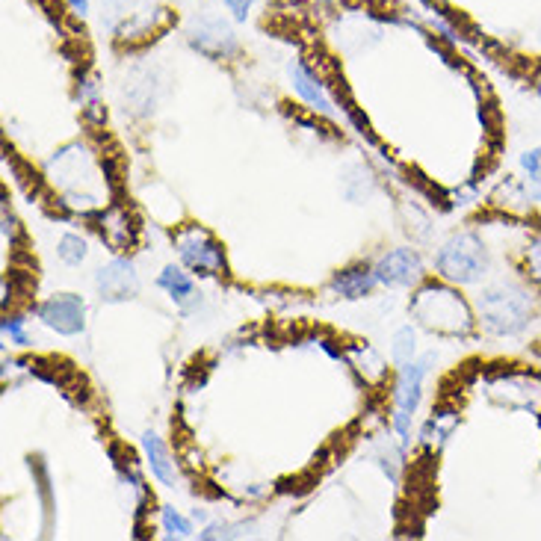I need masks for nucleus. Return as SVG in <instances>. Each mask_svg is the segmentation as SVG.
Segmentation results:
<instances>
[{
	"mask_svg": "<svg viewBox=\"0 0 541 541\" xmlns=\"http://www.w3.org/2000/svg\"><path fill=\"white\" fill-rule=\"evenodd\" d=\"M491 267L488 249L476 234H456L450 237L438 255H435V270L441 272L453 284H479Z\"/></svg>",
	"mask_w": 541,
	"mask_h": 541,
	"instance_id": "nucleus-2",
	"label": "nucleus"
},
{
	"mask_svg": "<svg viewBox=\"0 0 541 541\" xmlns=\"http://www.w3.org/2000/svg\"><path fill=\"white\" fill-rule=\"evenodd\" d=\"M411 352H414V332H411V329H403V332L397 335L394 358H397L400 364H408V361H411Z\"/></svg>",
	"mask_w": 541,
	"mask_h": 541,
	"instance_id": "nucleus-17",
	"label": "nucleus"
},
{
	"mask_svg": "<svg viewBox=\"0 0 541 541\" xmlns=\"http://www.w3.org/2000/svg\"><path fill=\"white\" fill-rule=\"evenodd\" d=\"M376 278L388 287H411L423 278V261L414 249H397L376 264Z\"/></svg>",
	"mask_w": 541,
	"mask_h": 541,
	"instance_id": "nucleus-8",
	"label": "nucleus"
},
{
	"mask_svg": "<svg viewBox=\"0 0 541 541\" xmlns=\"http://www.w3.org/2000/svg\"><path fill=\"white\" fill-rule=\"evenodd\" d=\"M142 450H145V456H148L151 474L157 476L163 485H175V482H178L175 462L169 459V450L163 447V441H160L154 432H145V435H142Z\"/></svg>",
	"mask_w": 541,
	"mask_h": 541,
	"instance_id": "nucleus-11",
	"label": "nucleus"
},
{
	"mask_svg": "<svg viewBox=\"0 0 541 541\" xmlns=\"http://www.w3.org/2000/svg\"><path fill=\"white\" fill-rule=\"evenodd\" d=\"M39 320L60 335H77L86 326V308H83L80 296H71V293L51 296L48 302H42Z\"/></svg>",
	"mask_w": 541,
	"mask_h": 541,
	"instance_id": "nucleus-6",
	"label": "nucleus"
},
{
	"mask_svg": "<svg viewBox=\"0 0 541 541\" xmlns=\"http://www.w3.org/2000/svg\"><path fill=\"white\" fill-rule=\"evenodd\" d=\"M527 270L536 281H541V237H533V243L527 249Z\"/></svg>",
	"mask_w": 541,
	"mask_h": 541,
	"instance_id": "nucleus-18",
	"label": "nucleus"
},
{
	"mask_svg": "<svg viewBox=\"0 0 541 541\" xmlns=\"http://www.w3.org/2000/svg\"><path fill=\"white\" fill-rule=\"evenodd\" d=\"M163 530H166V536H172V539H187L190 533H193V527H190V521H184L175 509H163Z\"/></svg>",
	"mask_w": 541,
	"mask_h": 541,
	"instance_id": "nucleus-15",
	"label": "nucleus"
},
{
	"mask_svg": "<svg viewBox=\"0 0 541 541\" xmlns=\"http://www.w3.org/2000/svg\"><path fill=\"white\" fill-rule=\"evenodd\" d=\"M521 169H524V175L530 178L533 187L541 184V145L533 148V151H527V154H521Z\"/></svg>",
	"mask_w": 541,
	"mask_h": 541,
	"instance_id": "nucleus-16",
	"label": "nucleus"
},
{
	"mask_svg": "<svg viewBox=\"0 0 541 541\" xmlns=\"http://www.w3.org/2000/svg\"><path fill=\"white\" fill-rule=\"evenodd\" d=\"M482 326L497 338H518L533 323V293L518 284H494L476 302Z\"/></svg>",
	"mask_w": 541,
	"mask_h": 541,
	"instance_id": "nucleus-1",
	"label": "nucleus"
},
{
	"mask_svg": "<svg viewBox=\"0 0 541 541\" xmlns=\"http://www.w3.org/2000/svg\"><path fill=\"white\" fill-rule=\"evenodd\" d=\"M414 314L420 317L423 326L444 332V335H465L471 329V311L468 305L453 296L444 287H429L417 296L414 302Z\"/></svg>",
	"mask_w": 541,
	"mask_h": 541,
	"instance_id": "nucleus-3",
	"label": "nucleus"
},
{
	"mask_svg": "<svg viewBox=\"0 0 541 541\" xmlns=\"http://www.w3.org/2000/svg\"><path fill=\"white\" fill-rule=\"evenodd\" d=\"M66 3L74 9V12H77V15H80V18L89 12V0H66Z\"/></svg>",
	"mask_w": 541,
	"mask_h": 541,
	"instance_id": "nucleus-21",
	"label": "nucleus"
},
{
	"mask_svg": "<svg viewBox=\"0 0 541 541\" xmlns=\"http://www.w3.org/2000/svg\"><path fill=\"white\" fill-rule=\"evenodd\" d=\"M95 287H98L101 299H107V302H125V299H131L136 293V287H139L134 264H131V261H122V258L113 261V264H107L104 270H98V275H95Z\"/></svg>",
	"mask_w": 541,
	"mask_h": 541,
	"instance_id": "nucleus-9",
	"label": "nucleus"
},
{
	"mask_svg": "<svg viewBox=\"0 0 541 541\" xmlns=\"http://www.w3.org/2000/svg\"><path fill=\"white\" fill-rule=\"evenodd\" d=\"M376 281H379L376 270H346L332 281V287L338 290L340 296H346V299H361V296H367L373 290Z\"/></svg>",
	"mask_w": 541,
	"mask_h": 541,
	"instance_id": "nucleus-12",
	"label": "nucleus"
},
{
	"mask_svg": "<svg viewBox=\"0 0 541 541\" xmlns=\"http://www.w3.org/2000/svg\"><path fill=\"white\" fill-rule=\"evenodd\" d=\"M533 193H536V199L541 202V184H536V187H533Z\"/></svg>",
	"mask_w": 541,
	"mask_h": 541,
	"instance_id": "nucleus-22",
	"label": "nucleus"
},
{
	"mask_svg": "<svg viewBox=\"0 0 541 541\" xmlns=\"http://www.w3.org/2000/svg\"><path fill=\"white\" fill-rule=\"evenodd\" d=\"M60 258L71 264V267H77V264H83L86 261V243L80 240V237H74V234H66L63 240H60Z\"/></svg>",
	"mask_w": 541,
	"mask_h": 541,
	"instance_id": "nucleus-14",
	"label": "nucleus"
},
{
	"mask_svg": "<svg viewBox=\"0 0 541 541\" xmlns=\"http://www.w3.org/2000/svg\"><path fill=\"white\" fill-rule=\"evenodd\" d=\"M429 364H432V358L403 364V373H400V382H397V414H394V426H397L400 435H408L411 417H414V411L420 406L423 379L429 373Z\"/></svg>",
	"mask_w": 541,
	"mask_h": 541,
	"instance_id": "nucleus-4",
	"label": "nucleus"
},
{
	"mask_svg": "<svg viewBox=\"0 0 541 541\" xmlns=\"http://www.w3.org/2000/svg\"><path fill=\"white\" fill-rule=\"evenodd\" d=\"M222 3L234 12L237 21H246V15H249V9H252V0H222Z\"/></svg>",
	"mask_w": 541,
	"mask_h": 541,
	"instance_id": "nucleus-19",
	"label": "nucleus"
},
{
	"mask_svg": "<svg viewBox=\"0 0 541 541\" xmlns=\"http://www.w3.org/2000/svg\"><path fill=\"white\" fill-rule=\"evenodd\" d=\"M175 243H178V255L184 258V264H187V267H193L196 272L216 275V272L225 270L222 249L213 243V237H210V234H204V231H199V228L181 231Z\"/></svg>",
	"mask_w": 541,
	"mask_h": 541,
	"instance_id": "nucleus-5",
	"label": "nucleus"
},
{
	"mask_svg": "<svg viewBox=\"0 0 541 541\" xmlns=\"http://www.w3.org/2000/svg\"><path fill=\"white\" fill-rule=\"evenodd\" d=\"M290 80H293V89H296L314 110H320V113H326V116H335L329 95L323 92L320 80H314V74H311L308 68L299 66V63H290Z\"/></svg>",
	"mask_w": 541,
	"mask_h": 541,
	"instance_id": "nucleus-10",
	"label": "nucleus"
},
{
	"mask_svg": "<svg viewBox=\"0 0 541 541\" xmlns=\"http://www.w3.org/2000/svg\"><path fill=\"white\" fill-rule=\"evenodd\" d=\"M3 335L12 340H18V343H27V335H24V329H21V323L18 320H6L3 323Z\"/></svg>",
	"mask_w": 541,
	"mask_h": 541,
	"instance_id": "nucleus-20",
	"label": "nucleus"
},
{
	"mask_svg": "<svg viewBox=\"0 0 541 541\" xmlns=\"http://www.w3.org/2000/svg\"><path fill=\"white\" fill-rule=\"evenodd\" d=\"M190 45L207 57H231L237 51L234 30L222 18H202L190 30Z\"/></svg>",
	"mask_w": 541,
	"mask_h": 541,
	"instance_id": "nucleus-7",
	"label": "nucleus"
},
{
	"mask_svg": "<svg viewBox=\"0 0 541 541\" xmlns=\"http://www.w3.org/2000/svg\"><path fill=\"white\" fill-rule=\"evenodd\" d=\"M157 284H160L175 302H187V299L196 293V287H193V281L187 278V272H181L178 267H166V270L160 272Z\"/></svg>",
	"mask_w": 541,
	"mask_h": 541,
	"instance_id": "nucleus-13",
	"label": "nucleus"
}]
</instances>
